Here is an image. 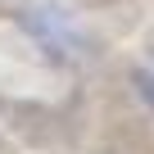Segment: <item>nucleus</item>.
<instances>
[{
    "instance_id": "nucleus-1",
    "label": "nucleus",
    "mask_w": 154,
    "mask_h": 154,
    "mask_svg": "<svg viewBox=\"0 0 154 154\" xmlns=\"http://www.w3.org/2000/svg\"><path fill=\"white\" fill-rule=\"evenodd\" d=\"M18 23H23L27 41H32L50 63L72 68V63H86V59L95 54V36L77 23L72 9L54 5V0H36V5H27V9L18 14Z\"/></svg>"
},
{
    "instance_id": "nucleus-2",
    "label": "nucleus",
    "mask_w": 154,
    "mask_h": 154,
    "mask_svg": "<svg viewBox=\"0 0 154 154\" xmlns=\"http://www.w3.org/2000/svg\"><path fill=\"white\" fill-rule=\"evenodd\" d=\"M131 86H136V95L145 100V109L154 113V68H131Z\"/></svg>"
}]
</instances>
